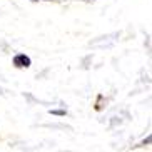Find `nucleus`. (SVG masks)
Segmentation results:
<instances>
[{"label": "nucleus", "mask_w": 152, "mask_h": 152, "mask_svg": "<svg viewBox=\"0 0 152 152\" xmlns=\"http://www.w3.org/2000/svg\"><path fill=\"white\" fill-rule=\"evenodd\" d=\"M119 37H121V32H115V34H110V35L99 37L97 40L90 42V47H110V45L119 39Z\"/></svg>", "instance_id": "nucleus-1"}, {"label": "nucleus", "mask_w": 152, "mask_h": 152, "mask_svg": "<svg viewBox=\"0 0 152 152\" xmlns=\"http://www.w3.org/2000/svg\"><path fill=\"white\" fill-rule=\"evenodd\" d=\"M14 65L17 69H28L32 65V60H30V57L28 55H25V54H17L14 57Z\"/></svg>", "instance_id": "nucleus-2"}, {"label": "nucleus", "mask_w": 152, "mask_h": 152, "mask_svg": "<svg viewBox=\"0 0 152 152\" xmlns=\"http://www.w3.org/2000/svg\"><path fill=\"white\" fill-rule=\"evenodd\" d=\"M50 114H54V115H65L67 112L65 110H50Z\"/></svg>", "instance_id": "nucleus-3"}, {"label": "nucleus", "mask_w": 152, "mask_h": 152, "mask_svg": "<svg viewBox=\"0 0 152 152\" xmlns=\"http://www.w3.org/2000/svg\"><path fill=\"white\" fill-rule=\"evenodd\" d=\"M149 142H151V135H149V137H147V139H145V140H144V142H142V144H140V145H145V144H149Z\"/></svg>", "instance_id": "nucleus-4"}, {"label": "nucleus", "mask_w": 152, "mask_h": 152, "mask_svg": "<svg viewBox=\"0 0 152 152\" xmlns=\"http://www.w3.org/2000/svg\"><path fill=\"white\" fill-rule=\"evenodd\" d=\"M45 2H57V0H45Z\"/></svg>", "instance_id": "nucleus-5"}, {"label": "nucleus", "mask_w": 152, "mask_h": 152, "mask_svg": "<svg viewBox=\"0 0 152 152\" xmlns=\"http://www.w3.org/2000/svg\"><path fill=\"white\" fill-rule=\"evenodd\" d=\"M85 2H94V0H85Z\"/></svg>", "instance_id": "nucleus-6"}, {"label": "nucleus", "mask_w": 152, "mask_h": 152, "mask_svg": "<svg viewBox=\"0 0 152 152\" xmlns=\"http://www.w3.org/2000/svg\"><path fill=\"white\" fill-rule=\"evenodd\" d=\"M32 2H39V0H32Z\"/></svg>", "instance_id": "nucleus-7"}]
</instances>
